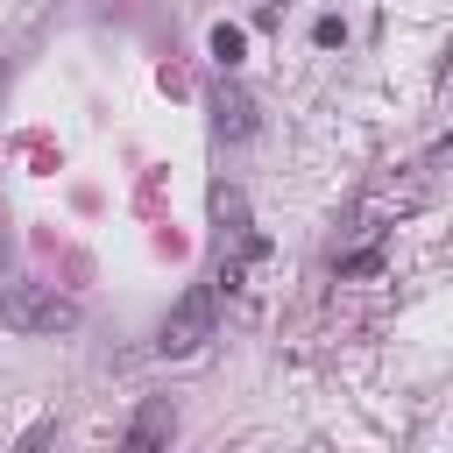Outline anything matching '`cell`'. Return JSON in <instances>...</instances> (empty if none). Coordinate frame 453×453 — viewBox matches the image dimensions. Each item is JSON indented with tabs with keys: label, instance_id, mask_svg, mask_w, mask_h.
Returning a JSON list of instances; mask_svg holds the SVG:
<instances>
[{
	"label": "cell",
	"instance_id": "obj_8",
	"mask_svg": "<svg viewBox=\"0 0 453 453\" xmlns=\"http://www.w3.org/2000/svg\"><path fill=\"white\" fill-rule=\"evenodd\" d=\"M0 262H7V219H0Z\"/></svg>",
	"mask_w": 453,
	"mask_h": 453
},
{
	"label": "cell",
	"instance_id": "obj_1",
	"mask_svg": "<svg viewBox=\"0 0 453 453\" xmlns=\"http://www.w3.org/2000/svg\"><path fill=\"white\" fill-rule=\"evenodd\" d=\"M0 319H7L14 333H71V326H78V304L57 297L50 283H7V290H0Z\"/></svg>",
	"mask_w": 453,
	"mask_h": 453
},
{
	"label": "cell",
	"instance_id": "obj_2",
	"mask_svg": "<svg viewBox=\"0 0 453 453\" xmlns=\"http://www.w3.org/2000/svg\"><path fill=\"white\" fill-rule=\"evenodd\" d=\"M212 283H198V290H184V304L163 319V333H156V354H191V347H205L212 340Z\"/></svg>",
	"mask_w": 453,
	"mask_h": 453
},
{
	"label": "cell",
	"instance_id": "obj_7",
	"mask_svg": "<svg viewBox=\"0 0 453 453\" xmlns=\"http://www.w3.org/2000/svg\"><path fill=\"white\" fill-rule=\"evenodd\" d=\"M311 35H319V50H333V42H347V28H340V21H333V14H326V21H319V28H311Z\"/></svg>",
	"mask_w": 453,
	"mask_h": 453
},
{
	"label": "cell",
	"instance_id": "obj_4",
	"mask_svg": "<svg viewBox=\"0 0 453 453\" xmlns=\"http://www.w3.org/2000/svg\"><path fill=\"white\" fill-rule=\"evenodd\" d=\"M170 432H177V411H170V396H149V403H142V418L127 425V446H134V453H149V446H163Z\"/></svg>",
	"mask_w": 453,
	"mask_h": 453
},
{
	"label": "cell",
	"instance_id": "obj_3",
	"mask_svg": "<svg viewBox=\"0 0 453 453\" xmlns=\"http://www.w3.org/2000/svg\"><path fill=\"white\" fill-rule=\"evenodd\" d=\"M212 127H219L226 142L255 134V99H248L241 85H219V92H212Z\"/></svg>",
	"mask_w": 453,
	"mask_h": 453
},
{
	"label": "cell",
	"instance_id": "obj_6",
	"mask_svg": "<svg viewBox=\"0 0 453 453\" xmlns=\"http://www.w3.org/2000/svg\"><path fill=\"white\" fill-rule=\"evenodd\" d=\"M375 269H382V248H361V255L340 262V276H375Z\"/></svg>",
	"mask_w": 453,
	"mask_h": 453
},
{
	"label": "cell",
	"instance_id": "obj_5",
	"mask_svg": "<svg viewBox=\"0 0 453 453\" xmlns=\"http://www.w3.org/2000/svg\"><path fill=\"white\" fill-rule=\"evenodd\" d=\"M241 57H248V35H241L234 21H219V28H212V64H219V71H234Z\"/></svg>",
	"mask_w": 453,
	"mask_h": 453
},
{
	"label": "cell",
	"instance_id": "obj_9",
	"mask_svg": "<svg viewBox=\"0 0 453 453\" xmlns=\"http://www.w3.org/2000/svg\"><path fill=\"white\" fill-rule=\"evenodd\" d=\"M269 7H283V0H269Z\"/></svg>",
	"mask_w": 453,
	"mask_h": 453
}]
</instances>
